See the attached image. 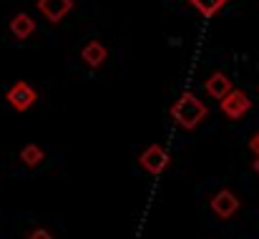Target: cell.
<instances>
[{
    "label": "cell",
    "mask_w": 259,
    "mask_h": 239,
    "mask_svg": "<svg viewBox=\"0 0 259 239\" xmlns=\"http://www.w3.org/2000/svg\"><path fill=\"white\" fill-rule=\"evenodd\" d=\"M171 118L174 124H179L184 131H194L206 116H209V108L201 98H196L191 91H184L171 106Z\"/></svg>",
    "instance_id": "1"
},
{
    "label": "cell",
    "mask_w": 259,
    "mask_h": 239,
    "mask_svg": "<svg viewBox=\"0 0 259 239\" xmlns=\"http://www.w3.org/2000/svg\"><path fill=\"white\" fill-rule=\"evenodd\" d=\"M5 101L10 103L13 111L25 113V111L33 108V103L38 101V91H35L28 81H15V83L5 91Z\"/></svg>",
    "instance_id": "2"
},
{
    "label": "cell",
    "mask_w": 259,
    "mask_h": 239,
    "mask_svg": "<svg viewBox=\"0 0 259 239\" xmlns=\"http://www.w3.org/2000/svg\"><path fill=\"white\" fill-rule=\"evenodd\" d=\"M169 164H171V156H169V151H166L161 144L146 146V149L141 151V156H139V166H141L146 174H151V176L164 174V171L169 169Z\"/></svg>",
    "instance_id": "3"
},
{
    "label": "cell",
    "mask_w": 259,
    "mask_h": 239,
    "mask_svg": "<svg viewBox=\"0 0 259 239\" xmlns=\"http://www.w3.org/2000/svg\"><path fill=\"white\" fill-rule=\"evenodd\" d=\"M219 108H222V113H224L227 118L237 121V118H242V116L252 108V101H249V96H247L242 88H232L227 96L219 98Z\"/></svg>",
    "instance_id": "4"
},
{
    "label": "cell",
    "mask_w": 259,
    "mask_h": 239,
    "mask_svg": "<svg viewBox=\"0 0 259 239\" xmlns=\"http://www.w3.org/2000/svg\"><path fill=\"white\" fill-rule=\"evenodd\" d=\"M239 207H242L239 196H237L234 191H229V189H219V191L211 196V212H214L219 219H232V217L239 212Z\"/></svg>",
    "instance_id": "5"
},
{
    "label": "cell",
    "mask_w": 259,
    "mask_h": 239,
    "mask_svg": "<svg viewBox=\"0 0 259 239\" xmlns=\"http://www.w3.org/2000/svg\"><path fill=\"white\" fill-rule=\"evenodd\" d=\"M38 10L48 23L56 25L73 10V0H38Z\"/></svg>",
    "instance_id": "6"
},
{
    "label": "cell",
    "mask_w": 259,
    "mask_h": 239,
    "mask_svg": "<svg viewBox=\"0 0 259 239\" xmlns=\"http://www.w3.org/2000/svg\"><path fill=\"white\" fill-rule=\"evenodd\" d=\"M106 58H108V48L101 41H91V43H86L81 48V61L86 63V68H91V71L101 68L106 63Z\"/></svg>",
    "instance_id": "7"
},
{
    "label": "cell",
    "mask_w": 259,
    "mask_h": 239,
    "mask_svg": "<svg viewBox=\"0 0 259 239\" xmlns=\"http://www.w3.org/2000/svg\"><path fill=\"white\" fill-rule=\"evenodd\" d=\"M234 86H232V81L227 73H222V71H214L209 78L204 81V91H206V96H211V98H222V96H227L229 91H232Z\"/></svg>",
    "instance_id": "8"
},
{
    "label": "cell",
    "mask_w": 259,
    "mask_h": 239,
    "mask_svg": "<svg viewBox=\"0 0 259 239\" xmlns=\"http://www.w3.org/2000/svg\"><path fill=\"white\" fill-rule=\"evenodd\" d=\"M8 28H10V33H13L18 41H28V38L35 33V20H33L28 13H15V15L10 18Z\"/></svg>",
    "instance_id": "9"
},
{
    "label": "cell",
    "mask_w": 259,
    "mask_h": 239,
    "mask_svg": "<svg viewBox=\"0 0 259 239\" xmlns=\"http://www.w3.org/2000/svg\"><path fill=\"white\" fill-rule=\"evenodd\" d=\"M46 159V151L38 146V144H25L23 149H20V161L28 166V169H35V166H40Z\"/></svg>",
    "instance_id": "10"
},
{
    "label": "cell",
    "mask_w": 259,
    "mask_h": 239,
    "mask_svg": "<svg viewBox=\"0 0 259 239\" xmlns=\"http://www.w3.org/2000/svg\"><path fill=\"white\" fill-rule=\"evenodd\" d=\"M189 3H191L204 18H214V15H217L229 0H189Z\"/></svg>",
    "instance_id": "11"
},
{
    "label": "cell",
    "mask_w": 259,
    "mask_h": 239,
    "mask_svg": "<svg viewBox=\"0 0 259 239\" xmlns=\"http://www.w3.org/2000/svg\"><path fill=\"white\" fill-rule=\"evenodd\" d=\"M25 239H53V234L48 232V229H43V227H38V229H33V232H28V237Z\"/></svg>",
    "instance_id": "12"
},
{
    "label": "cell",
    "mask_w": 259,
    "mask_h": 239,
    "mask_svg": "<svg viewBox=\"0 0 259 239\" xmlns=\"http://www.w3.org/2000/svg\"><path fill=\"white\" fill-rule=\"evenodd\" d=\"M249 151H252L254 156H259V131L252 136V139H249Z\"/></svg>",
    "instance_id": "13"
},
{
    "label": "cell",
    "mask_w": 259,
    "mask_h": 239,
    "mask_svg": "<svg viewBox=\"0 0 259 239\" xmlns=\"http://www.w3.org/2000/svg\"><path fill=\"white\" fill-rule=\"evenodd\" d=\"M254 171H257V174H259V156H257V159H254Z\"/></svg>",
    "instance_id": "14"
}]
</instances>
